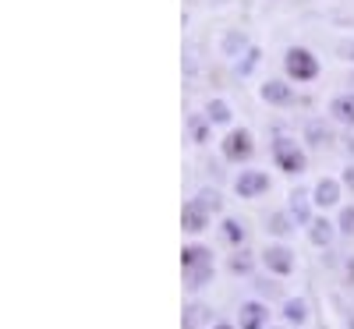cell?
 I'll use <instances>...</instances> for the list:
<instances>
[{
  "label": "cell",
  "instance_id": "6da1fadb",
  "mask_svg": "<svg viewBox=\"0 0 354 329\" xmlns=\"http://www.w3.org/2000/svg\"><path fill=\"white\" fill-rule=\"evenodd\" d=\"M283 68H287V75H290L294 82H312V78L319 75V61H315L308 50H301V46H290V50H287Z\"/></svg>",
  "mask_w": 354,
  "mask_h": 329
},
{
  "label": "cell",
  "instance_id": "7a4b0ae2",
  "mask_svg": "<svg viewBox=\"0 0 354 329\" xmlns=\"http://www.w3.org/2000/svg\"><path fill=\"white\" fill-rule=\"evenodd\" d=\"M273 160L283 173H301L305 170V153L298 149V142H290V138H280L273 145Z\"/></svg>",
  "mask_w": 354,
  "mask_h": 329
},
{
  "label": "cell",
  "instance_id": "3957f363",
  "mask_svg": "<svg viewBox=\"0 0 354 329\" xmlns=\"http://www.w3.org/2000/svg\"><path fill=\"white\" fill-rule=\"evenodd\" d=\"M262 262H266V269H270L273 276H290L294 273V252L283 248V245H270L262 252Z\"/></svg>",
  "mask_w": 354,
  "mask_h": 329
},
{
  "label": "cell",
  "instance_id": "277c9868",
  "mask_svg": "<svg viewBox=\"0 0 354 329\" xmlns=\"http://www.w3.org/2000/svg\"><path fill=\"white\" fill-rule=\"evenodd\" d=\"M252 135L245 131V128H238V131H230L227 138H223V160H230V163H241V160H248L252 156Z\"/></svg>",
  "mask_w": 354,
  "mask_h": 329
},
{
  "label": "cell",
  "instance_id": "5b68a950",
  "mask_svg": "<svg viewBox=\"0 0 354 329\" xmlns=\"http://www.w3.org/2000/svg\"><path fill=\"white\" fill-rule=\"evenodd\" d=\"M234 191H238L241 198H259L270 191V177H266L262 170H245L238 181H234Z\"/></svg>",
  "mask_w": 354,
  "mask_h": 329
},
{
  "label": "cell",
  "instance_id": "8992f818",
  "mask_svg": "<svg viewBox=\"0 0 354 329\" xmlns=\"http://www.w3.org/2000/svg\"><path fill=\"white\" fill-rule=\"evenodd\" d=\"M181 227H185L188 234H202L205 227H209V213H205L198 202H188V205L181 209Z\"/></svg>",
  "mask_w": 354,
  "mask_h": 329
},
{
  "label": "cell",
  "instance_id": "52a82bcc",
  "mask_svg": "<svg viewBox=\"0 0 354 329\" xmlns=\"http://www.w3.org/2000/svg\"><path fill=\"white\" fill-rule=\"evenodd\" d=\"M266 319H270V312H266V305H259V301H245L241 312H238V326L241 329H262Z\"/></svg>",
  "mask_w": 354,
  "mask_h": 329
},
{
  "label": "cell",
  "instance_id": "ba28073f",
  "mask_svg": "<svg viewBox=\"0 0 354 329\" xmlns=\"http://www.w3.org/2000/svg\"><path fill=\"white\" fill-rule=\"evenodd\" d=\"M312 202L322 205V209L337 205V202H340V181H333V177H322V181L315 185V191H312Z\"/></svg>",
  "mask_w": 354,
  "mask_h": 329
},
{
  "label": "cell",
  "instance_id": "9c48e42d",
  "mask_svg": "<svg viewBox=\"0 0 354 329\" xmlns=\"http://www.w3.org/2000/svg\"><path fill=\"white\" fill-rule=\"evenodd\" d=\"M290 220L298 227L312 223V209H308V195L305 191H290Z\"/></svg>",
  "mask_w": 354,
  "mask_h": 329
},
{
  "label": "cell",
  "instance_id": "30bf717a",
  "mask_svg": "<svg viewBox=\"0 0 354 329\" xmlns=\"http://www.w3.org/2000/svg\"><path fill=\"white\" fill-rule=\"evenodd\" d=\"M308 241H312L315 248H330V241H333V223H330V220H312V223H308Z\"/></svg>",
  "mask_w": 354,
  "mask_h": 329
},
{
  "label": "cell",
  "instance_id": "8fae6325",
  "mask_svg": "<svg viewBox=\"0 0 354 329\" xmlns=\"http://www.w3.org/2000/svg\"><path fill=\"white\" fill-rule=\"evenodd\" d=\"M259 96H262L266 103L283 106V103H290V85H283V82H266V85L259 88Z\"/></svg>",
  "mask_w": 354,
  "mask_h": 329
},
{
  "label": "cell",
  "instance_id": "7c38bea8",
  "mask_svg": "<svg viewBox=\"0 0 354 329\" xmlns=\"http://www.w3.org/2000/svg\"><path fill=\"white\" fill-rule=\"evenodd\" d=\"M185 280H188V290H202L205 283L213 280V262H202V265L185 269Z\"/></svg>",
  "mask_w": 354,
  "mask_h": 329
},
{
  "label": "cell",
  "instance_id": "4fadbf2b",
  "mask_svg": "<svg viewBox=\"0 0 354 329\" xmlns=\"http://www.w3.org/2000/svg\"><path fill=\"white\" fill-rule=\"evenodd\" d=\"M283 319L290 326H305L308 322V305L301 301V297H287V301H283Z\"/></svg>",
  "mask_w": 354,
  "mask_h": 329
},
{
  "label": "cell",
  "instance_id": "5bb4252c",
  "mask_svg": "<svg viewBox=\"0 0 354 329\" xmlns=\"http://www.w3.org/2000/svg\"><path fill=\"white\" fill-rule=\"evenodd\" d=\"M330 113L337 117V121H344V124H354V93L337 96V100L330 103Z\"/></svg>",
  "mask_w": 354,
  "mask_h": 329
},
{
  "label": "cell",
  "instance_id": "9a60e30c",
  "mask_svg": "<svg viewBox=\"0 0 354 329\" xmlns=\"http://www.w3.org/2000/svg\"><path fill=\"white\" fill-rule=\"evenodd\" d=\"M213 322V312L205 305H188L185 308V329H198V326H209Z\"/></svg>",
  "mask_w": 354,
  "mask_h": 329
},
{
  "label": "cell",
  "instance_id": "2e32d148",
  "mask_svg": "<svg viewBox=\"0 0 354 329\" xmlns=\"http://www.w3.org/2000/svg\"><path fill=\"white\" fill-rule=\"evenodd\" d=\"M202 262H213V252L209 248H202V245H188L181 252V265L192 269V265H202Z\"/></svg>",
  "mask_w": 354,
  "mask_h": 329
},
{
  "label": "cell",
  "instance_id": "e0dca14e",
  "mask_svg": "<svg viewBox=\"0 0 354 329\" xmlns=\"http://www.w3.org/2000/svg\"><path fill=\"white\" fill-rule=\"evenodd\" d=\"M205 121L209 124H230V106L223 100H213L209 106H205Z\"/></svg>",
  "mask_w": 354,
  "mask_h": 329
},
{
  "label": "cell",
  "instance_id": "ac0fdd59",
  "mask_svg": "<svg viewBox=\"0 0 354 329\" xmlns=\"http://www.w3.org/2000/svg\"><path fill=\"white\" fill-rule=\"evenodd\" d=\"M195 202H198V205H202V209H205V213H209V216H213V213H220V209H223V198H220V191H213V188H202V191L195 195Z\"/></svg>",
  "mask_w": 354,
  "mask_h": 329
},
{
  "label": "cell",
  "instance_id": "d6986e66",
  "mask_svg": "<svg viewBox=\"0 0 354 329\" xmlns=\"http://www.w3.org/2000/svg\"><path fill=\"white\" fill-rule=\"evenodd\" d=\"M241 50H248V36L234 28V32H227V36H223V53H227V57H238Z\"/></svg>",
  "mask_w": 354,
  "mask_h": 329
},
{
  "label": "cell",
  "instance_id": "ffe728a7",
  "mask_svg": "<svg viewBox=\"0 0 354 329\" xmlns=\"http://www.w3.org/2000/svg\"><path fill=\"white\" fill-rule=\"evenodd\" d=\"M294 227H298V223H294L290 216H283V213H273L270 220H266V230H270V234H277V237H287Z\"/></svg>",
  "mask_w": 354,
  "mask_h": 329
},
{
  "label": "cell",
  "instance_id": "44dd1931",
  "mask_svg": "<svg viewBox=\"0 0 354 329\" xmlns=\"http://www.w3.org/2000/svg\"><path fill=\"white\" fill-rule=\"evenodd\" d=\"M223 237L230 245H245V227L238 220H223Z\"/></svg>",
  "mask_w": 354,
  "mask_h": 329
},
{
  "label": "cell",
  "instance_id": "7402d4cb",
  "mask_svg": "<svg viewBox=\"0 0 354 329\" xmlns=\"http://www.w3.org/2000/svg\"><path fill=\"white\" fill-rule=\"evenodd\" d=\"M305 135H308V142H312V145H322V142H330V128L322 124V121H312V124L305 128Z\"/></svg>",
  "mask_w": 354,
  "mask_h": 329
},
{
  "label": "cell",
  "instance_id": "603a6c76",
  "mask_svg": "<svg viewBox=\"0 0 354 329\" xmlns=\"http://www.w3.org/2000/svg\"><path fill=\"white\" fill-rule=\"evenodd\" d=\"M230 273H252V255L248 252L230 255Z\"/></svg>",
  "mask_w": 354,
  "mask_h": 329
},
{
  "label": "cell",
  "instance_id": "cb8c5ba5",
  "mask_svg": "<svg viewBox=\"0 0 354 329\" xmlns=\"http://www.w3.org/2000/svg\"><path fill=\"white\" fill-rule=\"evenodd\" d=\"M337 230H340V234H354V209H351V205H347L344 213H340V223H337Z\"/></svg>",
  "mask_w": 354,
  "mask_h": 329
},
{
  "label": "cell",
  "instance_id": "d4e9b609",
  "mask_svg": "<svg viewBox=\"0 0 354 329\" xmlns=\"http://www.w3.org/2000/svg\"><path fill=\"white\" fill-rule=\"evenodd\" d=\"M255 64H259V50H255V46H252V50H248V53H245V64H241V68H238V71H241V75H248V71H252V68H255Z\"/></svg>",
  "mask_w": 354,
  "mask_h": 329
},
{
  "label": "cell",
  "instance_id": "484cf974",
  "mask_svg": "<svg viewBox=\"0 0 354 329\" xmlns=\"http://www.w3.org/2000/svg\"><path fill=\"white\" fill-rule=\"evenodd\" d=\"M337 53L344 57V61H354V39H344V43H337Z\"/></svg>",
  "mask_w": 354,
  "mask_h": 329
},
{
  "label": "cell",
  "instance_id": "4316f807",
  "mask_svg": "<svg viewBox=\"0 0 354 329\" xmlns=\"http://www.w3.org/2000/svg\"><path fill=\"white\" fill-rule=\"evenodd\" d=\"M255 287H259L262 294H270V297H277V283H270V280H259Z\"/></svg>",
  "mask_w": 354,
  "mask_h": 329
},
{
  "label": "cell",
  "instance_id": "83f0119b",
  "mask_svg": "<svg viewBox=\"0 0 354 329\" xmlns=\"http://www.w3.org/2000/svg\"><path fill=\"white\" fill-rule=\"evenodd\" d=\"M344 185H347V188H354V163L344 170Z\"/></svg>",
  "mask_w": 354,
  "mask_h": 329
},
{
  "label": "cell",
  "instance_id": "f1b7e54d",
  "mask_svg": "<svg viewBox=\"0 0 354 329\" xmlns=\"http://www.w3.org/2000/svg\"><path fill=\"white\" fill-rule=\"evenodd\" d=\"M213 329H234V326H227V322H213Z\"/></svg>",
  "mask_w": 354,
  "mask_h": 329
},
{
  "label": "cell",
  "instance_id": "f546056e",
  "mask_svg": "<svg viewBox=\"0 0 354 329\" xmlns=\"http://www.w3.org/2000/svg\"><path fill=\"white\" fill-rule=\"evenodd\" d=\"M351 153H354V135H351Z\"/></svg>",
  "mask_w": 354,
  "mask_h": 329
}]
</instances>
